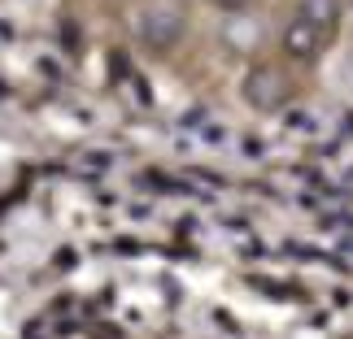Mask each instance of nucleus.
<instances>
[{"label": "nucleus", "mask_w": 353, "mask_h": 339, "mask_svg": "<svg viewBox=\"0 0 353 339\" xmlns=\"http://www.w3.org/2000/svg\"><path fill=\"white\" fill-rule=\"evenodd\" d=\"M214 5H223V9H240L244 0H214Z\"/></svg>", "instance_id": "3"}, {"label": "nucleus", "mask_w": 353, "mask_h": 339, "mask_svg": "<svg viewBox=\"0 0 353 339\" xmlns=\"http://www.w3.org/2000/svg\"><path fill=\"white\" fill-rule=\"evenodd\" d=\"M140 35L148 39V44L166 48L174 35H179V18H170V13H148V18L140 22Z\"/></svg>", "instance_id": "1"}, {"label": "nucleus", "mask_w": 353, "mask_h": 339, "mask_svg": "<svg viewBox=\"0 0 353 339\" xmlns=\"http://www.w3.org/2000/svg\"><path fill=\"white\" fill-rule=\"evenodd\" d=\"M283 44H288L292 57H314V44H319V35H314V22L301 18V22H292L288 26V35H283Z\"/></svg>", "instance_id": "2"}]
</instances>
